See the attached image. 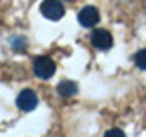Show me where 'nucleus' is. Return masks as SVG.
I'll return each instance as SVG.
<instances>
[{
  "mask_svg": "<svg viewBox=\"0 0 146 137\" xmlns=\"http://www.w3.org/2000/svg\"><path fill=\"white\" fill-rule=\"evenodd\" d=\"M79 22H80V26H84V27H93L99 22V11L93 6L82 7L80 13H79Z\"/></svg>",
  "mask_w": 146,
  "mask_h": 137,
  "instance_id": "obj_5",
  "label": "nucleus"
},
{
  "mask_svg": "<svg viewBox=\"0 0 146 137\" xmlns=\"http://www.w3.org/2000/svg\"><path fill=\"white\" fill-rule=\"evenodd\" d=\"M57 91L60 93V97H73V95L79 91V86L73 80H62V82H58Z\"/></svg>",
  "mask_w": 146,
  "mask_h": 137,
  "instance_id": "obj_6",
  "label": "nucleus"
},
{
  "mask_svg": "<svg viewBox=\"0 0 146 137\" xmlns=\"http://www.w3.org/2000/svg\"><path fill=\"white\" fill-rule=\"evenodd\" d=\"M33 71L40 79H49L55 73V62L49 57H36L33 62Z\"/></svg>",
  "mask_w": 146,
  "mask_h": 137,
  "instance_id": "obj_1",
  "label": "nucleus"
},
{
  "mask_svg": "<svg viewBox=\"0 0 146 137\" xmlns=\"http://www.w3.org/2000/svg\"><path fill=\"white\" fill-rule=\"evenodd\" d=\"M40 11H42V15L46 18H49V20H58V18L64 17V6L62 2H58V0H44L42 6H40Z\"/></svg>",
  "mask_w": 146,
  "mask_h": 137,
  "instance_id": "obj_2",
  "label": "nucleus"
},
{
  "mask_svg": "<svg viewBox=\"0 0 146 137\" xmlns=\"http://www.w3.org/2000/svg\"><path fill=\"white\" fill-rule=\"evenodd\" d=\"M36 102H38V99H36V93L33 90H22L20 93H18V97H17V106L20 110H24V112L35 110Z\"/></svg>",
  "mask_w": 146,
  "mask_h": 137,
  "instance_id": "obj_3",
  "label": "nucleus"
},
{
  "mask_svg": "<svg viewBox=\"0 0 146 137\" xmlns=\"http://www.w3.org/2000/svg\"><path fill=\"white\" fill-rule=\"evenodd\" d=\"M91 44H93L97 49L106 51V49L111 48L113 39H111V35H110L106 29H95L93 33H91Z\"/></svg>",
  "mask_w": 146,
  "mask_h": 137,
  "instance_id": "obj_4",
  "label": "nucleus"
},
{
  "mask_svg": "<svg viewBox=\"0 0 146 137\" xmlns=\"http://www.w3.org/2000/svg\"><path fill=\"white\" fill-rule=\"evenodd\" d=\"M135 64H137V68H141V70H146V49L137 51V55H135Z\"/></svg>",
  "mask_w": 146,
  "mask_h": 137,
  "instance_id": "obj_7",
  "label": "nucleus"
},
{
  "mask_svg": "<svg viewBox=\"0 0 146 137\" xmlns=\"http://www.w3.org/2000/svg\"><path fill=\"white\" fill-rule=\"evenodd\" d=\"M104 137H126L124 132L119 130V128H111V130H108L106 134H104Z\"/></svg>",
  "mask_w": 146,
  "mask_h": 137,
  "instance_id": "obj_8",
  "label": "nucleus"
}]
</instances>
